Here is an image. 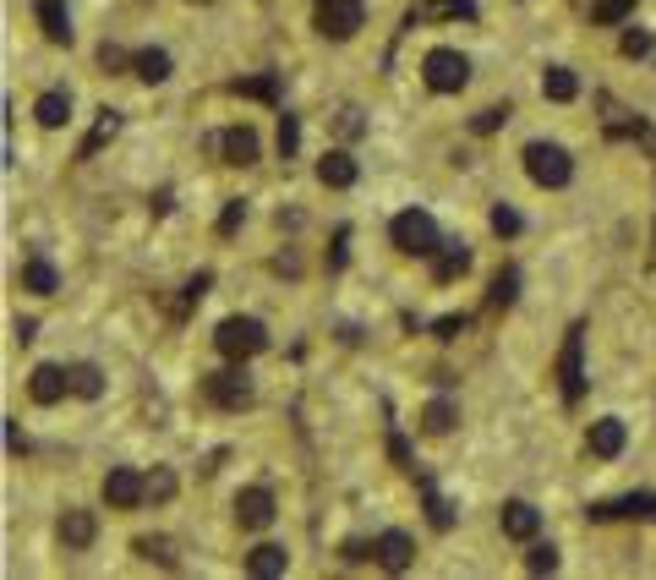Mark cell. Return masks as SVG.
<instances>
[{
    "instance_id": "cell-1",
    "label": "cell",
    "mask_w": 656,
    "mask_h": 580,
    "mask_svg": "<svg viewBox=\"0 0 656 580\" xmlns=\"http://www.w3.org/2000/svg\"><path fill=\"white\" fill-rule=\"evenodd\" d=\"M389 236H394V247H400L405 258H438V247H443L438 219H432L427 208H405V214H394Z\"/></svg>"
},
{
    "instance_id": "cell-2",
    "label": "cell",
    "mask_w": 656,
    "mask_h": 580,
    "mask_svg": "<svg viewBox=\"0 0 656 580\" xmlns=\"http://www.w3.org/2000/svg\"><path fill=\"white\" fill-rule=\"evenodd\" d=\"M214 345L225 362H252L257 351H268V329L257 318H225L214 329Z\"/></svg>"
},
{
    "instance_id": "cell-3",
    "label": "cell",
    "mask_w": 656,
    "mask_h": 580,
    "mask_svg": "<svg viewBox=\"0 0 656 580\" xmlns=\"http://www.w3.org/2000/svg\"><path fill=\"white\" fill-rule=\"evenodd\" d=\"M525 176H531L536 187H547V192L569 187V176H574L569 148H558V143H525Z\"/></svg>"
},
{
    "instance_id": "cell-4",
    "label": "cell",
    "mask_w": 656,
    "mask_h": 580,
    "mask_svg": "<svg viewBox=\"0 0 656 580\" xmlns=\"http://www.w3.org/2000/svg\"><path fill=\"white\" fill-rule=\"evenodd\" d=\"M421 77H427L432 94H460V88L471 83V61H465L460 50H449V44H438V50H427V61H421Z\"/></svg>"
},
{
    "instance_id": "cell-5",
    "label": "cell",
    "mask_w": 656,
    "mask_h": 580,
    "mask_svg": "<svg viewBox=\"0 0 656 580\" xmlns=\"http://www.w3.org/2000/svg\"><path fill=\"white\" fill-rule=\"evenodd\" d=\"M312 22L323 39H356V28L367 22V0H312Z\"/></svg>"
},
{
    "instance_id": "cell-6",
    "label": "cell",
    "mask_w": 656,
    "mask_h": 580,
    "mask_svg": "<svg viewBox=\"0 0 656 580\" xmlns=\"http://www.w3.org/2000/svg\"><path fill=\"white\" fill-rule=\"evenodd\" d=\"M558 378H564V400L580 405V394H585V329H580V323L564 334V351H558Z\"/></svg>"
},
{
    "instance_id": "cell-7",
    "label": "cell",
    "mask_w": 656,
    "mask_h": 580,
    "mask_svg": "<svg viewBox=\"0 0 656 580\" xmlns=\"http://www.w3.org/2000/svg\"><path fill=\"white\" fill-rule=\"evenodd\" d=\"M203 394L219 405V411H246V405H252V378H246L241 367H230V373H208Z\"/></svg>"
},
{
    "instance_id": "cell-8",
    "label": "cell",
    "mask_w": 656,
    "mask_h": 580,
    "mask_svg": "<svg viewBox=\"0 0 656 580\" xmlns=\"http://www.w3.org/2000/svg\"><path fill=\"white\" fill-rule=\"evenodd\" d=\"M148 498V477H137L132 466H115L110 477H104V504L110 509H137Z\"/></svg>"
},
{
    "instance_id": "cell-9",
    "label": "cell",
    "mask_w": 656,
    "mask_h": 580,
    "mask_svg": "<svg viewBox=\"0 0 656 580\" xmlns=\"http://www.w3.org/2000/svg\"><path fill=\"white\" fill-rule=\"evenodd\" d=\"M624 444H629V433H624L618 416H602V422H591V433H585V449H591L596 460H618Z\"/></svg>"
},
{
    "instance_id": "cell-10",
    "label": "cell",
    "mask_w": 656,
    "mask_h": 580,
    "mask_svg": "<svg viewBox=\"0 0 656 580\" xmlns=\"http://www.w3.org/2000/svg\"><path fill=\"white\" fill-rule=\"evenodd\" d=\"M236 520L246 531H263L268 520H274V493H268V487H241L236 493Z\"/></svg>"
},
{
    "instance_id": "cell-11",
    "label": "cell",
    "mask_w": 656,
    "mask_h": 580,
    "mask_svg": "<svg viewBox=\"0 0 656 580\" xmlns=\"http://www.w3.org/2000/svg\"><path fill=\"white\" fill-rule=\"evenodd\" d=\"M372 559H378L389 575H400V570H410V559H416V542H410L405 531H383V537L372 542Z\"/></svg>"
},
{
    "instance_id": "cell-12",
    "label": "cell",
    "mask_w": 656,
    "mask_h": 580,
    "mask_svg": "<svg viewBox=\"0 0 656 580\" xmlns=\"http://www.w3.org/2000/svg\"><path fill=\"white\" fill-rule=\"evenodd\" d=\"M93 537H99V520H93V509H66V515H61V542H66V553H88Z\"/></svg>"
},
{
    "instance_id": "cell-13",
    "label": "cell",
    "mask_w": 656,
    "mask_h": 580,
    "mask_svg": "<svg viewBox=\"0 0 656 580\" xmlns=\"http://www.w3.org/2000/svg\"><path fill=\"white\" fill-rule=\"evenodd\" d=\"M66 389H72V373H66V367H33V378H28V394L39 405H55V400H66Z\"/></svg>"
},
{
    "instance_id": "cell-14",
    "label": "cell",
    "mask_w": 656,
    "mask_h": 580,
    "mask_svg": "<svg viewBox=\"0 0 656 580\" xmlns=\"http://www.w3.org/2000/svg\"><path fill=\"white\" fill-rule=\"evenodd\" d=\"M591 520H613V515H629V520H656V493H629L618 504H591L585 509Z\"/></svg>"
},
{
    "instance_id": "cell-15",
    "label": "cell",
    "mask_w": 656,
    "mask_h": 580,
    "mask_svg": "<svg viewBox=\"0 0 656 580\" xmlns=\"http://www.w3.org/2000/svg\"><path fill=\"white\" fill-rule=\"evenodd\" d=\"M219 154H225V165H257V132L252 126H230V132H219Z\"/></svg>"
},
{
    "instance_id": "cell-16",
    "label": "cell",
    "mask_w": 656,
    "mask_h": 580,
    "mask_svg": "<svg viewBox=\"0 0 656 580\" xmlns=\"http://www.w3.org/2000/svg\"><path fill=\"white\" fill-rule=\"evenodd\" d=\"M356 176H361V170H356V159H350L345 148H334V154L318 159V181H323V187H334V192L356 187Z\"/></svg>"
},
{
    "instance_id": "cell-17",
    "label": "cell",
    "mask_w": 656,
    "mask_h": 580,
    "mask_svg": "<svg viewBox=\"0 0 656 580\" xmlns=\"http://www.w3.org/2000/svg\"><path fill=\"white\" fill-rule=\"evenodd\" d=\"M536 526H542V515H536L525 498H509L503 504V537H514V542H531L536 537Z\"/></svg>"
},
{
    "instance_id": "cell-18",
    "label": "cell",
    "mask_w": 656,
    "mask_h": 580,
    "mask_svg": "<svg viewBox=\"0 0 656 580\" xmlns=\"http://www.w3.org/2000/svg\"><path fill=\"white\" fill-rule=\"evenodd\" d=\"M39 28L50 44H72V17H66V0H39Z\"/></svg>"
},
{
    "instance_id": "cell-19",
    "label": "cell",
    "mask_w": 656,
    "mask_h": 580,
    "mask_svg": "<svg viewBox=\"0 0 656 580\" xmlns=\"http://www.w3.org/2000/svg\"><path fill=\"white\" fill-rule=\"evenodd\" d=\"M33 115H39V126H66L72 121V94L66 88H50V94H39V104H33Z\"/></svg>"
},
{
    "instance_id": "cell-20",
    "label": "cell",
    "mask_w": 656,
    "mask_h": 580,
    "mask_svg": "<svg viewBox=\"0 0 656 580\" xmlns=\"http://www.w3.org/2000/svg\"><path fill=\"white\" fill-rule=\"evenodd\" d=\"M471 269V247H465V241H443L438 247V285H449V280H460V274Z\"/></svg>"
},
{
    "instance_id": "cell-21",
    "label": "cell",
    "mask_w": 656,
    "mask_h": 580,
    "mask_svg": "<svg viewBox=\"0 0 656 580\" xmlns=\"http://www.w3.org/2000/svg\"><path fill=\"white\" fill-rule=\"evenodd\" d=\"M22 290H33V296H55V290H61V274H55V263L28 258V263H22Z\"/></svg>"
},
{
    "instance_id": "cell-22",
    "label": "cell",
    "mask_w": 656,
    "mask_h": 580,
    "mask_svg": "<svg viewBox=\"0 0 656 580\" xmlns=\"http://www.w3.org/2000/svg\"><path fill=\"white\" fill-rule=\"evenodd\" d=\"M246 570H252L257 580H274V575H285V570H290V553H285V548H274V542H263V548H252Z\"/></svg>"
},
{
    "instance_id": "cell-23",
    "label": "cell",
    "mask_w": 656,
    "mask_h": 580,
    "mask_svg": "<svg viewBox=\"0 0 656 580\" xmlns=\"http://www.w3.org/2000/svg\"><path fill=\"white\" fill-rule=\"evenodd\" d=\"M574 94H580V77H574L569 66H547V72H542V99L569 104Z\"/></svg>"
},
{
    "instance_id": "cell-24",
    "label": "cell",
    "mask_w": 656,
    "mask_h": 580,
    "mask_svg": "<svg viewBox=\"0 0 656 580\" xmlns=\"http://www.w3.org/2000/svg\"><path fill=\"white\" fill-rule=\"evenodd\" d=\"M427 17H476V0H432V6H416L405 17V28H416V22Z\"/></svg>"
},
{
    "instance_id": "cell-25",
    "label": "cell",
    "mask_w": 656,
    "mask_h": 580,
    "mask_svg": "<svg viewBox=\"0 0 656 580\" xmlns=\"http://www.w3.org/2000/svg\"><path fill=\"white\" fill-rule=\"evenodd\" d=\"M132 72L143 77V83H164V77H170V50H137Z\"/></svg>"
},
{
    "instance_id": "cell-26",
    "label": "cell",
    "mask_w": 656,
    "mask_h": 580,
    "mask_svg": "<svg viewBox=\"0 0 656 580\" xmlns=\"http://www.w3.org/2000/svg\"><path fill=\"white\" fill-rule=\"evenodd\" d=\"M115 132H121V115H115V110H99V121H93L88 143H82V159H93V154H99V148L110 143Z\"/></svg>"
},
{
    "instance_id": "cell-27",
    "label": "cell",
    "mask_w": 656,
    "mask_h": 580,
    "mask_svg": "<svg viewBox=\"0 0 656 580\" xmlns=\"http://www.w3.org/2000/svg\"><path fill=\"white\" fill-rule=\"evenodd\" d=\"M454 422H460V411H454V400H432L427 411H421V433H449Z\"/></svg>"
},
{
    "instance_id": "cell-28",
    "label": "cell",
    "mask_w": 656,
    "mask_h": 580,
    "mask_svg": "<svg viewBox=\"0 0 656 580\" xmlns=\"http://www.w3.org/2000/svg\"><path fill=\"white\" fill-rule=\"evenodd\" d=\"M72 394H82V400H99V394H104V373L93 362L72 367Z\"/></svg>"
},
{
    "instance_id": "cell-29",
    "label": "cell",
    "mask_w": 656,
    "mask_h": 580,
    "mask_svg": "<svg viewBox=\"0 0 656 580\" xmlns=\"http://www.w3.org/2000/svg\"><path fill=\"white\" fill-rule=\"evenodd\" d=\"M421 498H427V520H432V531H449L454 526V509L443 504V493L432 482H421Z\"/></svg>"
},
{
    "instance_id": "cell-30",
    "label": "cell",
    "mask_w": 656,
    "mask_h": 580,
    "mask_svg": "<svg viewBox=\"0 0 656 580\" xmlns=\"http://www.w3.org/2000/svg\"><path fill=\"white\" fill-rule=\"evenodd\" d=\"M230 94H246V99H268V104H274V99H279V83H274V77H236V83H230Z\"/></svg>"
},
{
    "instance_id": "cell-31",
    "label": "cell",
    "mask_w": 656,
    "mask_h": 580,
    "mask_svg": "<svg viewBox=\"0 0 656 580\" xmlns=\"http://www.w3.org/2000/svg\"><path fill=\"white\" fill-rule=\"evenodd\" d=\"M525 570H531V575H553L558 570V548H553V542H536V548L525 553Z\"/></svg>"
},
{
    "instance_id": "cell-32",
    "label": "cell",
    "mask_w": 656,
    "mask_h": 580,
    "mask_svg": "<svg viewBox=\"0 0 656 580\" xmlns=\"http://www.w3.org/2000/svg\"><path fill=\"white\" fill-rule=\"evenodd\" d=\"M296 148H301V121L296 115H279V154L296 159Z\"/></svg>"
},
{
    "instance_id": "cell-33",
    "label": "cell",
    "mask_w": 656,
    "mask_h": 580,
    "mask_svg": "<svg viewBox=\"0 0 656 580\" xmlns=\"http://www.w3.org/2000/svg\"><path fill=\"white\" fill-rule=\"evenodd\" d=\"M514 290H520V274H514V269H503L498 280H492V307H509V301H514Z\"/></svg>"
},
{
    "instance_id": "cell-34",
    "label": "cell",
    "mask_w": 656,
    "mask_h": 580,
    "mask_svg": "<svg viewBox=\"0 0 656 580\" xmlns=\"http://www.w3.org/2000/svg\"><path fill=\"white\" fill-rule=\"evenodd\" d=\"M520 225H525V219L514 214L509 203H498V208H492V230H498V236H520Z\"/></svg>"
},
{
    "instance_id": "cell-35",
    "label": "cell",
    "mask_w": 656,
    "mask_h": 580,
    "mask_svg": "<svg viewBox=\"0 0 656 580\" xmlns=\"http://www.w3.org/2000/svg\"><path fill=\"white\" fill-rule=\"evenodd\" d=\"M137 553H143V559H159V564H170V570H175V548H170L164 537H143V542H137Z\"/></svg>"
},
{
    "instance_id": "cell-36",
    "label": "cell",
    "mask_w": 656,
    "mask_h": 580,
    "mask_svg": "<svg viewBox=\"0 0 656 580\" xmlns=\"http://www.w3.org/2000/svg\"><path fill=\"white\" fill-rule=\"evenodd\" d=\"M241 225H246V203L236 197V203H225V214H219V236H236Z\"/></svg>"
},
{
    "instance_id": "cell-37",
    "label": "cell",
    "mask_w": 656,
    "mask_h": 580,
    "mask_svg": "<svg viewBox=\"0 0 656 580\" xmlns=\"http://www.w3.org/2000/svg\"><path fill=\"white\" fill-rule=\"evenodd\" d=\"M618 50H624V55H651V33L646 28H629L624 39H618Z\"/></svg>"
},
{
    "instance_id": "cell-38",
    "label": "cell",
    "mask_w": 656,
    "mask_h": 580,
    "mask_svg": "<svg viewBox=\"0 0 656 580\" xmlns=\"http://www.w3.org/2000/svg\"><path fill=\"white\" fill-rule=\"evenodd\" d=\"M432 329H438V340H454V334H465V329H471V318H465V312H449V318H438Z\"/></svg>"
},
{
    "instance_id": "cell-39",
    "label": "cell",
    "mask_w": 656,
    "mask_h": 580,
    "mask_svg": "<svg viewBox=\"0 0 656 580\" xmlns=\"http://www.w3.org/2000/svg\"><path fill=\"white\" fill-rule=\"evenodd\" d=\"M503 121H509V104H492V110L476 115V132H498Z\"/></svg>"
},
{
    "instance_id": "cell-40",
    "label": "cell",
    "mask_w": 656,
    "mask_h": 580,
    "mask_svg": "<svg viewBox=\"0 0 656 580\" xmlns=\"http://www.w3.org/2000/svg\"><path fill=\"white\" fill-rule=\"evenodd\" d=\"M148 498H175V471H154L148 477Z\"/></svg>"
},
{
    "instance_id": "cell-41",
    "label": "cell",
    "mask_w": 656,
    "mask_h": 580,
    "mask_svg": "<svg viewBox=\"0 0 656 580\" xmlns=\"http://www.w3.org/2000/svg\"><path fill=\"white\" fill-rule=\"evenodd\" d=\"M99 66H104V72H121V66H132V55L115 50V44H104V50H99Z\"/></svg>"
},
{
    "instance_id": "cell-42",
    "label": "cell",
    "mask_w": 656,
    "mask_h": 580,
    "mask_svg": "<svg viewBox=\"0 0 656 580\" xmlns=\"http://www.w3.org/2000/svg\"><path fill=\"white\" fill-rule=\"evenodd\" d=\"M629 6H635V0H602V6H596V22H618Z\"/></svg>"
},
{
    "instance_id": "cell-43",
    "label": "cell",
    "mask_w": 656,
    "mask_h": 580,
    "mask_svg": "<svg viewBox=\"0 0 656 580\" xmlns=\"http://www.w3.org/2000/svg\"><path fill=\"white\" fill-rule=\"evenodd\" d=\"M6 449H11V455H22V449H28V444H22V427L11 422V416H6Z\"/></svg>"
},
{
    "instance_id": "cell-44",
    "label": "cell",
    "mask_w": 656,
    "mask_h": 580,
    "mask_svg": "<svg viewBox=\"0 0 656 580\" xmlns=\"http://www.w3.org/2000/svg\"><path fill=\"white\" fill-rule=\"evenodd\" d=\"M345 241H350V230H339V236H334V252H328V269H339V263H345Z\"/></svg>"
},
{
    "instance_id": "cell-45",
    "label": "cell",
    "mask_w": 656,
    "mask_h": 580,
    "mask_svg": "<svg viewBox=\"0 0 656 580\" xmlns=\"http://www.w3.org/2000/svg\"><path fill=\"white\" fill-rule=\"evenodd\" d=\"M208 285H214V274H197V280L186 285V296H192V301H203V296H208Z\"/></svg>"
},
{
    "instance_id": "cell-46",
    "label": "cell",
    "mask_w": 656,
    "mask_h": 580,
    "mask_svg": "<svg viewBox=\"0 0 656 580\" xmlns=\"http://www.w3.org/2000/svg\"><path fill=\"white\" fill-rule=\"evenodd\" d=\"M389 455H394V466H410V449H405V438H389Z\"/></svg>"
},
{
    "instance_id": "cell-47",
    "label": "cell",
    "mask_w": 656,
    "mask_h": 580,
    "mask_svg": "<svg viewBox=\"0 0 656 580\" xmlns=\"http://www.w3.org/2000/svg\"><path fill=\"white\" fill-rule=\"evenodd\" d=\"M33 334H39V323H33V318H17V340H22V345H28V340H33Z\"/></svg>"
}]
</instances>
